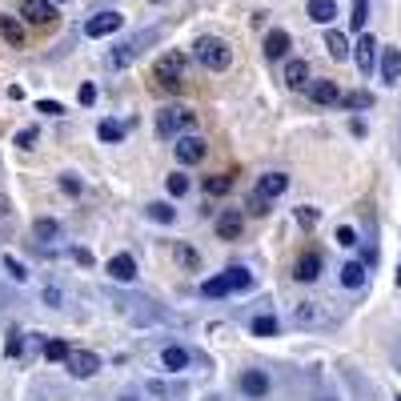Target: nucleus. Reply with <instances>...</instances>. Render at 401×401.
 <instances>
[{
  "label": "nucleus",
  "instance_id": "nucleus-1",
  "mask_svg": "<svg viewBox=\"0 0 401 401\" xmlns=\"http://www.w3.org/2000/svg\"><path fill=\"white\" fill-rule=\"evenodd\" d=\"M192 48H197V61L205 64V68H213V73L229 68V61H233V52H229V45H225L221 36H201Z\"/></svg>",
  "mask_w": 401,
  "mask_h": 401
},
{
  "label": "nucleus",
  "instance_id": "nucleus-9",
  "mask_svg": "<svg viewBox=\"0 0 401 401\" xmlns=\"http://www.w3.org/2000/svg\"><path fill=\"white\" fill-rule=\"evenodd\" d=\"M241 393H245V398H265V393H269V377H265L261 369H245V373H241Z\"/></svg>",
  "mask_w": 401,
  "mask_h": 401
},
{
  "label": "nucleus",
  "instance_id": "nucleus-20",
  "mask_svg": "<svg viewBox=\"0 0 401 401\" xmlns=\"http://www.w3.org/2000/svg\"><path fill=\"white\" fill-rule=\"evenodd\" d=\"M337 16V4L333 0H309V20H317V24H329Z\"/></svg>",
  "mask_w": 401,
  "mask_h": 401
},
{
  "label": "nucleus",
  "instance_id": "nucleus-4",
  "mask_svg": "<svg viewBox=\"0 0 401 401\" xmlns=\"http://www.w3.org/2000/svg\"><path fill=\"white\" fill-rule=\"evenodd\" d=\"M64 365H68L73 377H93L96 369H100V357L89 353V349H68V353H64Z\"/></svg>",
  "mask_w": 401,
  "mask_h": 401
},
{
  "label": "nucleus",
  "instance_id": "nucleus-16",
  "mask_svg": "<svg viewBox=\"0 0 401 401\" xmlns=\"http://www.w3.org/2000/svg\"><path fill=\"white\" fill-rule=\"evenodd\" d=\"M0 36H4L13 48H24V29H20L16 16H0Z\"/></svg>",
  "mask_w": 401,
  "mask_h": 401
},
{
  "label": "nucleus",
  "instance_id": "nucleus-30",
  "mask_svg": "<svg viewBox=\"0 0 401 401\" xmlns=\"http://www.w3.org/2000/svg\"><path fill=\"white\" fill-rule=\"evenodd\" d=\"M365 20H369V0H353L349 24H353V29H365Z\"/></svg>",
  "mask_w": 401,
  "mask_h": 401
},
{
  "label": "nucleus",
  "instance_id": "nucleus-12",
  "mask_svg": "<svg viewBox=\"0 0 401 401\" xmlns=\"http://www.w3.org/2000/svg\"><path fill=\"white\" fill-rule=\"evenodd\" d=\"M309 89V96L317 100V105H333V100H341V89H337L333 80H313V84H305Z\"/></svg>",
  "mask_w": 401,
  "mask_h": 401
},
{
  "label": "nucleus",
  "instance_id": "nucleus-15",
  "mask_svg": "<svg viewBox=\"0 0 401 401\" xmlns=\"http://www.w3.org/2000/svg\"><path fill=\"white\" fill-rule=\"evenodd\" d=\"M317 273H321V257L317 253H301V261H297L293 277H297V281H317Z\"/></svg>",
  "mask_w": 401,
  "mask_h": 401
},
{
  "label": "nucleus",
  "instance_id": "nucleus-18",
  "mask_svg": "<svg viewBox=\"0 0 401 401\" xmlns=\"http://www.w3.org/2000/svg\"><path fill=\"white\" fill-rule=\"evenodd\" d=\"M381 77L389 80V84L401 77V48H385V56H381Z\"/></svg>",
  "mask_w": 401,
  "mask_h": 401
},
{
  "label": "nucleus",
  "instance_id": "nucleus-37",
  "mask_svg": "<svg viewBox=\"0 0 401 401\" xmlns=\"http://www.w3.org/2000/svg\"><path fill=\"white\" fill-rule=\"evenodd\" d=\"M4 269L13 273V281H24V277H29V273H24V265H20L16 257H4Z\"/></svg>",
  "mask_w": 401,
  "mask_h": 401
},
{
  "label": "nucleus",
  "instance_id": "nucleus-29",
  "mask_svg": "<svg viewBox=\"0 0 401 401\" xmlns=\"http://www.w3.org/2000/svg\"><path fill=\"white\" fill-rule=\"evenodd\" d=\"M96 133H100V141H121V137H125V125H116V121H100V128H96Z\"/></svg>",
  "mask_w": 401,
  "mask_h": 401
},
{
  "label": "nucleus",
  "instance_id": "nucleus-40",
  "mask_svg": "<svg viewBox=\"0 0 401 401\" xmlns=\"http://www.w3.org/2000/svg\"><path fill=\"white\" fill-rule=\"evenodd\" d=\"M181 261H185V265H189V269H197V265H201V257L192 253L189 245H181Z\"/></svg>",
  "mask_w": 401,
  "mask_h": 401
},
{
  "label": "nucleus",
  "instance_id": "nucleus-41",
  "mask_svg": "<svg viewBox=\"0 0 401 401\" xmlns=\"http://www.w3.org/2000/svg\"><path fill=\"white\" fill-rule=\"evenodd\" d=\"M36 112H48V116H61V105H56V100H40V105H36Z\"/></svg>",
  "mask_w": 401,
  "mask_h": 401
},
{
  "label": "nucleus",
  "instance_id": "nucleus-8",
  "mask_svg": "<svg viewBox=\"0 0 401 401\" xmlns=\"http://www.w3.org/2000/svg\"><path fill=\"white\" fill-rule=\"evenodd\" d=\"M173 153H176V160H181V165H197V160L209 153V144L201 141V137H181Z\"/></svg>",
  "mask_w": 401,
  "mask_h": 401
},
{
  "label": "nucleus",
  "instance_id": "nucleus-14",
  "mask_svg": "<svg viewBox=\"0 0 401 401\" xmlns=\"http://www.w3.org/2000/svg\"><path fill=\"white\" fill-rule=\"evenodd\" d=\"M285 52H289V32L273 29L269 36H265V56H269V61H281Z\"/></svg>",
  "mask_w": 401,
  "mask_h": 401
},
{
  "label": "nucleus",
  "instance_id": "nucleus-3",
  "mask_svg": "<svg viewBox=\"0 0 401 401\" xmlns=\"http://www.w3.org/2000/svg\"><path fill=\"white\" fill-rule=\"evenodd\" d=\"M153 40V32H141V36H133V40H125V45H116L109 52V68H125V64H133L137 56H141V48Z\"/></svg>",
  "mask_w": 401,
  "mask_h": 401
},
{
  "label": "nucleus",
  "instance_id": "nucleus-33",
  "mask_svg": "<svg viewBox=\"0 0 401 401\" xmlns=\"http://www.w3.org/2000/svg\"><path fill=\"white\" fill-rule=\"evenodd\" d=\"M341 100H345L349 109H369V105H373V96L369 93H349V96H341Z\"/></svg>",
  "mask_w": 401,
  "mask_h": 401
},
{
  "label": "nucleus",
  "instance_id": "nucleus-27",
  "mask_svg": "<svg viewBox=\"0 0 401 401\" xmlns=\"http://www.w3.org/2000/svg\"><path fill=\"white\" fill-rule=\"evenodd\" d=\"M229 189H233V176H225V173H213L205 181V192H213V197H225Z\"/></svg>",
  "mask_w": 401,
  "mask_h": 401
},
{
  "label": "nucleus",
  "instance_id": "nucleus-21",
  "mask_svg": "<svg viewBox=\"0 0 401 401\" xmlns=\"http://www.w3.org/2000/svg\"><path fill=\"white\" fill-rule=\"evenodd\" d=\"M160 365L165 369H185L189 365V353L181 349V345H165V349H160Z\"/></svg>",
  "mask_w": 401,
  "mask_h": 401
},
{
  "label": "nucleus",
  "instance_id": "nucleus-32",
  "mask_svg": "<svg viewBox=\"0 0 401 401\" xmlns=\"http://www.w3.org/2000/svg\"><path fill=\"white\" fill-rule=\"evenodd\" d=\"M169 192H173V197H185V192H189V176L173 173V176H169Z\"/></svg>",
  "mask_w": 401,
  "mask_h": 401
},
{
  "label": "nucleus",
  "instance_id": "nucleus-19",
  "mask_svg": "<svg viewBox=\"0 0 401 401\" xmlns=\"http://www.w3.org/2000/svg\"><path fill=\"white\" fill-rule=\"evenodd\" d=\"M285 84H289V89H305V84H309V64H305V61H289Z\"/></svg>",
  "mask_w": 401,
  "mask_h": 401
},
{
  "label": "nucleus",
  "instance_id": "nucleus-11",
  "mask_svg": "<svg viewBox=\"0 0 401 401\" xmlns=\"http://www.w3.org/2000/svg\"><path fill=\"white\" fill-rule=\"evenodd\" d=\"M285 189H289V176H285V173H265V176H261V185H257V192H261L265 201L281 197Z\"/></svg>",
  "mask_w": 401,
  "mask_h": 401
},
{
  "label": "nucleus",
  "instance_id": "nucleus-22",
  "mask_svg": "<svg viewBox=\"0 0 401 401\" xmlns=\"http://www.w3.org/2000/svg\"><path fill=\"white\" fill-rule=\"evenodd\" d=\"M225 281H229V293L233 289H249L253 285V273L245 269V265H233V269H225Z\"/></svg>",
  "mask_w": 401,
  "mask_h": 401
},
{
  "label": "nucleus",
  "instance_id": "nucleus-31",
  "mask_svg": "<svg viewBox=\"0 0 401 401\" xmlns=\"http://www.w3.org/2000/svg\"><path fill=\"white\" fill-rule=\"evenodd\" d=\"M253 333L257 337H273L277 333V317H269V313H265V317H253Z\"/></svg>",
  "mask_w": 401,
  "mask_h": 401
},
{
  "label": "nucleus",
  "instance_id": "nucleus-24",
  "mask_svg": "<svg viewBox=\"0 0 401 401\" xmlns=\"http://www.w3.org/2000/svg\"><path fill=\"white\" fill-rule=\"evenodd\" d=\"M217 237H225V241L241 237V213H225L221 221H217Z\"/></svg>",
  "mask_w": 401,
  "mask_h": 401
},
{
  "label": "nucleus",
  "instance_id": "nucleus-39",
  "mask_svg": "<svg viewBox=\"0 0 401 401\" xmlns=\"http://www.w3.org/2000/svg\"><path fill=\"white\" fill-rule=\"evenodd\" d=\"M77 100H80V105H93V100H96V84H80Z\"/></svg>",
  "mask_w": 401,
  "mask_h": 401
},
{
  "label": "nucleus",
  "instance_id": "nucleus-35",
  "mask_svg": "<svg viewBox=\"0 0 401 401\" xmlns=\"http://www.w3.org/2000/svg\"><path fill=\"white\" fill-rule=\"evenodd\" d=\"M149 217H153V221H165V225H169V221L176 217V213H173L169 205H149Z\"/></svg>",
  "mask_w": 401,
  "mask_h": 401
},
{
  "label": "nucleus",
  "instance_id": "nucleus-2",
  "mask_svg": "<svg viewBox=\"0 0 401 401\" xmlns=\"http://www.w3.org/2000/svg\"><path fill=\"white\" fill-rule=\"evenodd\" d=\"M192 125H197V112H189V109H165L157 116V133H160V137L185 133V128H192Z\"/></svg>",
  "mask_w": 401,
  "mask_h": 401
},
{
  "label": "nucleus",
  "instance_id": "nucleus-43",
  "mask_svg": "<svg viewBox=\"0 0 401 401\" xmlns=\"http://www.w3.org/2000/svg\"><path fill=\"white\" fill-rule=\"evenodd\" d=\"M297 221H301V225H313V221H317V213H313V209H297Z\"/></svg>",
  "mask_w": 401,
  "mask_h": 401
},
{
  "label": "nucleus",
  "instance_id": "nucleus-28",
  "mask_svg": "<svg viewBox=\"0 0 401 401\" xmlns=\"http://www.w3.org/2000/svg\"><path fill=\"white\" fill-rule=\"evenodd\" d=\"M201 293H205V297H225V293H229V281H225V273H221V277H209L205 285H201Z\"/></svg>",
  "mask_w": 401,
  "mask_h": 401
},
{
  "label": "nucleus",
  "instance_id": "nucleus-42",
  "mask_svg": "<svg viewBox=\"0 0 401 401\" xmlns=\"http://www.w3.org/2000/svg\"><path fill=\"white\" fill-rule=\"evenodd\" d=\"M61 189H64V192H80V181H77V176L64 173V176H61Z\"/></svg>",
  "mask_w": 401,
  "mask_h": 401
},
{
  "label": "nucleus",
  "instance_id": "nucleus-6",
  "mask_svg": "<svg viewBox=\"0 0 401 401\" xmlns=\"http://www.w3.org/2000/svg\"><path fill=\"white\" fill-rule=\"evenodd\" d=\"M125 24V16L121 13H96L89 24H84V36H93V40H100V36H112V32Z\"/></svg>",
  "mask_w": 401,
  "mask_h": 401
},
{
  "label": "nucleus",
  "instance_id": "nucleus-34",
  "mask_svg": "<svg viewBox=\"0 0 401 401\" xmlns=\"http://www.w3.org/2000/svg\"><path fill=\"white\" fill-rule=\"evenodd\" d=\"M64 353H68V345H64V341H48V345H45L48 361H64Z\"/></svg>",
  "mask_w": 401,
  "mask_h": 401
},
{
  "label": "nucleus",
  "instance_id": "nucleus-7",
  "mask_svg": "<svg viewBox=\"0 0 401 401\" xmlns=\"http://www.w3.org/2000/svg\"><path fill=\"white\" fill-rule=\"evenodd\" d=\"M20 16H24L29 24H52V20H56V8H52V0H24V4H20Z\"/></svg>",
  "mask_w": 401,
  "mask_h": 401
},
{
  "label": "nucleus",
  "instance_id": "nucleus-36",
  "mask_svg": "<svg viewBox=\"0 0 401 401\" xmlns=\"http://www.w3.org/2000/svg\"><path fill=\"white\" fill-rule=\"evenodd\" d=\"M36 141H40V137H36V128H20V133H16V144H20V149H32Z\"/></svg>",
  "mask_w": 401,
  "mask_h": 401
},
{
  "label": "nucleus",
  "instance_id": "nucleus-38",
  "mask_svg": "<svg viewBox=\"0 0 401 401\" xmlns=\"http://www.w3.org/2000/svg\"><path fill=\"white\" fill-rule=\"evenodd\" d=\"M337 245H345V249H349V245H357V233H353L349 225H341V229H337Z\"/></svg>",
  "mask_w": 401,
  "mask_h": 401
},
{
  "label": "nucleus",
  "instance_id": "nucleus-26",
  "mask_svg": "<svg viewBox=\"0 0 401 401\" xmlns=\"http://www.w3.org/2000/svg\"><path fill=\"white\" fill-rule=\"evenodd\" d=\"M293 321H297V325H317V321H321L317 301H301L297 309H293Z\"/></svg>",
  "mask_w": 401,
  "mask_h": 401
},
{
  "label": "nucleus",
  "instance_id": "nucleus-10",
  "mask_svg": "<svg viewBox=\"0 0 401 401\" xmlns=\"http://www.w3.org/2000/svg\"><path fill=\"white\" fill-rule=\"evenodd\" d=\"M109 277L112 281H133V277H137V261H133L128 253H116L109 261Z\"/></svg>",
  "mask_w": 401,
  "mask_h": 401
},
{
  "label": "nucleus",
  "instance_id": "nucleus-17",
  "mask_svg": "<svg viewBox=\"0 0 401 401\" xmlns=\"http://www.w3.org/2000/svg\"><path fill=\"white\" fill-rule=\"evenodd\" d=\"M341 285H345V289H361V285H365V265H361V261L341 265Z\"/></svg>",
  "mask_w": 401,
  "mask_h": 401
},
{
  "label": "nucleus",
  "instance_id": "nucleus-44",
  "mask_svg": "<svg viewBox=\"0 0 401 401\" xmlns=\"http://www.w3.org/2000/svg\"><path fill=\"white\" fill-rule=\"evenodd\" d=\"M125 401H137V398H125Z\"/></svg>",
  "mask_w": 401,
  "mask_h": 401
},
{
  "label": "nucleus",
  "instance_id": "nucleus-5",
  "mask_svg": "<svg viewBox=\"0 0 401 401\" xmlns=\"http://www.w3.org/2000/svg\"><path fill=\"white\" fill-rule=\"evenodd\" d=\"M181 73H185V56H181V52H165L157 61V80L160 84L176 89V84H181Z\"/></svg>",
  "mask_w": 401,
  "mask_h": 401
},
{
  "label": "nucleus",
  "instance_id": "nucleus-45",
  "mask_svg": "<svg viewBox=\"0 0 401 401\" xmlns=\"http://www.w3.org/2000/svg\"><path fill=\"white\" fill-rule=\"evenodd\" d=\"M56 4H61V0H56Z\"/></svg>",
  "mask_w": 401,
  "mask_h": 401
},
{
  "label": "nucleus",
  "instance_id": "nucleus-13",
  "mask_svg": "<svg viewBox=\"0 0 401 401\" xmlns=\"http://www.w3.org/2000/svg\"><path fill=\"white\" fill-rule=\"evenodd\" d=\"M32 237L52 245V241H61V225L52 221V217H36V221H32Z\"/></svg>",
  "mask_w": 401,
  "mask_h": 401
},
{
  "label": "nucleus",
  "instance_id": "nucleus-25",
  "mask_svg": "<svg viewBox=\"0 0 401 401\" xmlns=\"http://www.w3.org/2000/svg\"><path fill=\"white\" fill-rule=\"evenodd\" d=\"M325 48H329L333 61H345V56H349V40H345L341 32H325Z\"/></svg>",
  "mask_w": 401,
  "mask_h": 401
},
{
  "label": "nucleus",
  "instance_id": "nucleus-47",
  "mask_svg": "<svg viewBox=\"0 0 401 401\" xmlns=\"http://www.w3.org/2000/svg\"><path fill=\"white\" fill-rule=\"evenodd\" d=\"M398 401H401V398H398Z\"/></svg>",
  "mask_w": 401,
  "mask_h": 401
},
{
  "label": "nucleus",
  "instance_id": "nucleus-23",
  "mask_svg": "<svg viewBox=\"0 0 401 401\" xmlns=\"http://www.w3.org/2000/svg\"><path fill=\"white\" fill-rule=\"evenodd\" d=\"M373 48H377L373 36H361V40H357V68H361V73L373 68Z\"/></svg>",
  "mask_w": 401,
  "mask_h": 401
},
{
  "label": "nucleus",
  "instance_id": "nucleus-46",
  "mask_svg": "<svg viewBox=\"0 0 401 401\" xmlns=\"http://www.w3.org/2000/svg\"><path fill=\"white\" fill-rule=\"evenodd\" d=\"M157 4H160V0H157Z\"/></svg>",
  "mask_w": 401,
  "mask_h": 401
}]
</instances>
